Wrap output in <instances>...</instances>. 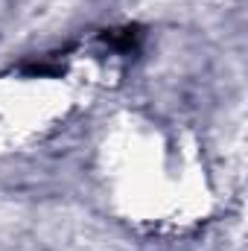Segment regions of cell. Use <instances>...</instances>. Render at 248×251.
Masks as SVG:
<instances>
[{
	"mask_svg": "<svg viewBox=\"0 0 248 251\" xmlns=\"http://www.w3.org/2000/svg\"><path fill=\"white\" fill-rule=\"evenodd\" d=\"M102 41L117 50V53H134L143 41V29L140 26H120V29H105L102 32Z\"/></svg>",
	"mask_w": 248,
	"mask_h": 251,
	"instance_id": "6da1fadb",
	"label": "cell"
},
{
	"mask_svg": "<svg viewBox=\"0 0 248 251\" xmlns=\"http://www.w3.org/2000/svg\"><path fill=\"white\" fill-rule=\"evenodd\" d=\"M21 73L24 76H29V79H44V76H62L64 67L59 62H26L21 64Z\"/></svg>",
	"mask_w": 248,
	"mask_h": 251,
	"instance_id": "7a4b0ae2",
	"label": "cell"
}]
</instances>
